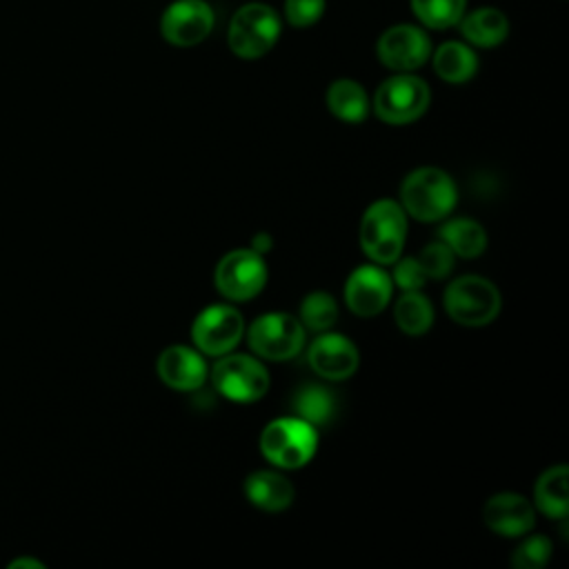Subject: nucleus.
I'll use <instances>...</instances> for the list:
<instances>
[{"label": "nucleus", "mask_w": 569, "mask_h": 569, "mask_svg": "<svg viewBox=\"0 0 569 569\" xmlns=\"http://www.w3.org/2000/svg\"><path fill=\"white\" fill-rule=\"evenodd\" d=\"M307 362L320 378L338 382L351 378L358 371L360 353L347 336L320 331V336L307 349Z\"/></svg>", "instance_id": "14"}, {"label": "nucleus", "mask_w": 569, "mask_h": 569, "mask_svg": "<svg viewBox=\"0 0 569 569\" xmlns=\"http://www.w3.org/2000/svg\"><path fill=\"white\" fill-rule=\"evenodd\" d=\"M249 349L271 362H282L296 358L305 347V327L302 322L282 311H269L258 316L247 331Z\"/></svg>", "instance_id": "8"}, {"label": "nucleus", "mask_w": 569, "mask_h": 569, "mask_svg": "<svg viewBox=\"0 0 569 569\" xmlns=\"http://www.w3.org/2000/svg\"><path fill=\"white\" fill-rule=\"evenodd\" d=\"M458 200L451 176L438 167L413 169L400 184V207L420 222L447 218Z\"/></svg>", "instance_id": "1"}, {"label": "nucleus", "mask_w": 569, "mask_h": 569, "mask_svg": "<svg viewBox=\"0 0 569 569\" xmlns=\"http://www.w3.org/2000/svg\"><path fill=\"white\" fill-rule=\"evenodd\" d=\"M251 249L258 251V253H264L271 249V238L267 233H258L253 240H251Z\"/></svg>", "instance_id": "31"}, {"label": "nucleus", "mask_w": 569, "mask_h": 569, "mask_svg": "<svg viewBox=\"0 0 569 569\" xmlns=\"http://www.w3.org/2000/svg\"><path fill=\"white\" fill-rule=\"evenodd\" d=\"M244 496L253 507L278 513L291 507L296 489L284 473L273 469H258L244 478Z\"/></svg>", "instance_id": "17"}, {"label": "nucleus", "mask_w": 569, "mask_h": 569, "mask_svg": "<svg viewBox=\"0 0 569 569\" xmlns=\"http://www.w3.org/2000/svg\"><path fill=\"white\" fill-rule=\"evenodd\" d=\"M213 22L207 0H173L160 16V33L173 47H196L211 33Z\"/></svg>", "instance_id": "12"}, {"label": "nucleus", "mask_w": 569, "mask_h": 569, "mask_svg": "<svg viewBox=\"0 0 569 569\" xmlns=\"http://www.w3.org/2000/svg\"><path fill=\"white\" fill-rule=\"evenodd\" d=\"M413 16L429 29H449L458 24L467 0H411Z\"/></svg>", "instance_id": "26"}, {"label": "nucleus", "mask_w": 569, "mask_h": 569, "mask_svg": "<svg viewBox=\"0 0 569 569\" xmlns=\"http://www.w3.org/2000/svg\"><path fill=\"white\" fill-rule=\"evenodd\" d=\"M156 373L173 391H196L204 385L209 369L198 349L171 345L158 356Z\"/></svg>", "instance_id": "16"}, {"label": "nucleus", "mask_w": 569, "mask_h": 569, "mask_svg": "<svg viewBox=\"0 0 569 569\" xmlns=\"http://www.w3.org/2000/svg\"><path fill=\"white\" fill-rule=\"evenodd\" d=\"M298 320L302 322L305 329L309 331H327L336 325L338 320V302L331 293L327 291H311L302 298L300 302V313Z\"/></svg>", "instance_id": "25"}, {"label": "nucleus", "mask_w": 569, "mask_h": 569, "mask_svg": "<svg viewBox=\"0 0 569 569\" xmlns=\"http://www.w3.org/2000/svg\"><path fill=\"white\" fill-rule=\"evenodd\" d=\"M413 258L418 260L425 278H431V280H440V278L449 276L453 269V262H456V256L451 253V249L440 240L422 247V251Z\"/></svg>", "instance_id": "28"}, {"label": "nucleus", "mask_w": 569, "mask_h": 569, "mask_svg": "<svg viewBox=\"0 0 569 569\" xmlns=\"http://www.w3.org/2000/svg\"><path fill=\"white\" fill-rule=\"evenodd\" d=\"M293 416L307 420L313 427L327 425L336 413V396L329 387L305 385L291 398Z\"/></svg>", "instance_id": "24"}, {"label": "nucleus", "mask_w": 569, "mask_h": 569, "mask_svg": "<svg viewBox=\"0 0 569 569\" xmlns=\"http://www.w3.org/2000/svg\"><path fill=\"white\" fill-rule=\"evenodd\" d=\"M211 385L213 389L233 402H256L269 391V371L256 358L247 353H224L213 362Z\"/></svg>", "instance_id": "7"}, {"label": "nucleus", "mask_w": 569, "mask_h": 569, "mask_svg": "<svg viewBox=\"0 0 569 569\" xmlns=\"http://www.w3.org/2000/svg\"><path fill=\"white\" fill-rule=\"evenodd\" d=\"M536 509L553 520H565L569 500H567V465H553L545 469L533 485Z\"/></svg>", "instance_id": "21"}, {"label": "nucleus", "mask_w": 569, "mask_h": 569, "mask_svg": "<svg viewBox=\"0 0 569 569\" xmlns=\"http://www.w3.org/2000/svg\"><path fill=\"white\" fill-rule=\"evenodd\" d=\"M9 569H18V567H31V569H42L44 565L40 560H33V558H16L7 565Z\"/></svg>", "instance_id": "32"}, {"label": "nucleus", "mask_w": 569, "mask_h": 569, "mask_svg": "<svg viewBox=\"0 0 569 569\" xmlns=\"http://www.w3.org/2000/svg\"><path fill=\"white\" fill-rule=\"evenodd\" d=\"M393 320L407 336H422L433 325V307L420 289L405 291L393 305Z\"/></svg>", "instance_id": "23"}, {"label": "nucleus", "mask_w": 569, "mask_h": 569, "mask_svg": "<svg viewBox=\"0 0 569 569\" xmlns=\"http://www.w3.org/2000/svg\"><path fill=\"white\" fill-rule=\"evenodd\" d=\"M267 264L253 249H233L220 258L213 271V284L222 298L244 302L256 298L267 284Z\"/></svg>", "instance_id": "9"}, {"label": "nucleus", "mask_w": 569, "mask_h": 569, "mask_svg": "<svg viewBox=\"0 0 569 569\" xmlns=\"http://www.w3.org/2000/svg\"><path fill=\"white\" fill-rule=\"evenodd\" d=\"M378 60L398 73H409L420 69L431 56V40L425 29L416 24H393L389 27L376 44Z\"/></svg>", "instance_id": "11"}, {"label": "nucleus", "mask_w": 569, "mask_h": 569, "mask_svg": "<svg viewBox=\"0 0 569 569\" xmlns=\"http://www.w3.org/2000/svg\"><path fill=\"white\" fill-rule=\"evenodd\" d=\"M425 273L418 264L416 258H405V260H396L393 273H391V282L398 284L402 291H413V289H422L425 284Z\"/></svg>", "instance_id": "30"}, {"label": "nucleus", "mask_w": 569, "mask_h": 569, "mask_svg": "<svg viewBox=\"0 0 569 569\" xmlns=\"http://www.w3.org/2000/svg\"><path fill=\"white\" fill-rule=\"evenodd\" d=\"M482 520L493 533L502 538H518L533 529L536 509L529 498L513 491H500L487 498L482 507Z\"/></svg>", "instance_id": "15"}, {"label": "nucleus", "mask_w": 569, "mask_h": 569, "mask_svg": "<svg viewBox=\"0 0 569 569\" xmlns=\"http://www.w3.org/2000/svg\"><path fill=\"white\" fill-rule=\"evenodd\" d=\"M431 102L429 84L409 73H396L387 78L373 96V113L387 124H409L416 122Z\"/></svg>", "instance_id": "6"}, {"label": "nucleus", "mask_w": 569, "mask_h": 569, "mask_svg": "<svg viewBox=\"0 0 569 569\" xmlns=\"http://www.w3.org/2000/svg\"><path fill=\"white\" fill-rule=\"evenodd\" d=\"M433 71L440 80L449 84H462L476 76L478 56L469 44H462L458 40L442 42L433 51Z\"/></svg>", "instance_id": "20"}, {"label": "nucleus", "mask_w": 569, "mask_h": 569, "mask_svg": "<svg viewBox=\"0 0 569 569\" xmlns=\"http://www.w3.org/2000/svg\"><path fill=\"white\" fill-rule=\"evenodd\" d=\"M551 558V540L542 533L525 538L511 553L513 569H540Z\"/></svg>", "instance_id": "27"}, {"label": "nucleus", "mask_w": 569, "mask_h": 569, "mask_svg": "<svg viewBox=\"0 0 569 569\" xmlns=\"http://www.w3.org/2000/svg\"><path fill=\"white\" fill-rule=\"evenodd\" d=\"M445 311L462 327H485L493 322L502 307L498 287L482 276H460L442 293Z\"/></svg>", "instance_id": "5"}, {"label": "nucleus", "mask_w": 569, "mask_h": 569, "mask_svg": "<svg viewBox=\"0 0 569 569\" xmlns=\"http://www.w3.org/2000/svg\"><path fill=\"white\" fill-rule=\"evenodd\" d=\"M244 333V320L231 305H211L202 309L191 325V340L204 356L229 353Z\"/></svg>", "instance_id": "10"}, {"label": "nucleus", "mask_w": 569, "mask_h": 569, "mask_svg": "<svg viewBox=\"0 0 569 569\" xmlns=\"http://www.w3.org/2000/svg\"><path fill=\"white\" fill-rule=\"evenodd\" d=\"M438 240L445 242L453 256L465 260L478 258L487 249V231L471 218H451L438 229Z\"/></svg>", "instance_id": "22"}, {"label": "nucleus", "mask_w": 569, "mask_h": 569, "mask_svg": "<svg viewBox=\"0 0 569 569\" xmlns=\"http://www.w3.org/2000/svg\"><path fill=\"white\" fill-rule=\"evenodd\" d=\"M325 13V0H284V18L291 27L305 29L316 24Z\"/></svg>", "instance_id": "29"}, {"label": "nucleus", "mask_w": 569, "mask_h": 569, "mask_svg": "<svg viewBox=\"0 0 569 569\" xmlns=\"http://www.w3.org/2000/svg\"><path fill=\"white\" fill-rule=\"evenodd\" d=\"M462 38L480 49H491L505 42L509 33L507 16L496 7H480L469 13H462L458 20Z\"/></svg>", "instance_id": "18"}, {"label": "nucleus", "mask_w": 569, "mask_h": 569, "mask_svg": "<svg viewBox=\"0 0 569 569\" xmlns=\"http://www.w3.org/2000/svg\"><path fill=\"white\" fill-rule=\"evenodd\" d=\"M391 276L376 264L356 267L345 282V302L360 318L378 316L391 300Z\"/></svg>", "instance_id": "13"}, {"label": "nucleus", "mask_w": 569, "mask_h": 569, "mask_svg": "<svg viewBox=\"0 0 569 569\" xmlns=\"http://www.w3.org/2000/svg\"><path fill=\"white\" fill-rule=\"evenodd\" d=\"M358 238L367 258L376 264H393L407 240L405 209L389 198L376 200L362 213Z\"/></svg>", "instance_id": "2"}, {"label": "nucleus", "mask_w": 569, "mask_h": 569, "mask_svg": "<svg viewBox=\"0 0 569 569\" xmlns=\"http://www.w3.org/2000/svg\"><path fill=\"white\" fill-rule=\"evenodd\" d=\"M280 16L264 2H247L231 16L227 29L229 49L244 60L262 58L280 38Z\"/></svg>", "instance_id": "4"}, {"label": "nucleus", "mask_w": 569, "mask_h": 569, "mask_svg": "<svg viewBox=\"0 0 569 569\" xmlns=\"http://www.w3.org/2000/svg\"><path fill=\"white\" fill-rule=\"evenodd\" d=\"M318 449V431L298 416L271 420L260 433L262 456L280 469L305 467Z\"/></svg>", "instance_id": "3"}, {"label": "nucleus", "mask_w": 569, "mask_h": 569, "mask_svg": "<svg viewBox=\"0 0 569 569\" xmlns=\"http://www.w3.org/2000/svg\"><path fill=\"white\" fill-rule=\"evenodd\" d=\"M327 107L329 111L349 124H358L367 120L371 102L365 87L351 78H338L327 89Z\"/></svg>", "instance_id": "19"}]
</instances>
